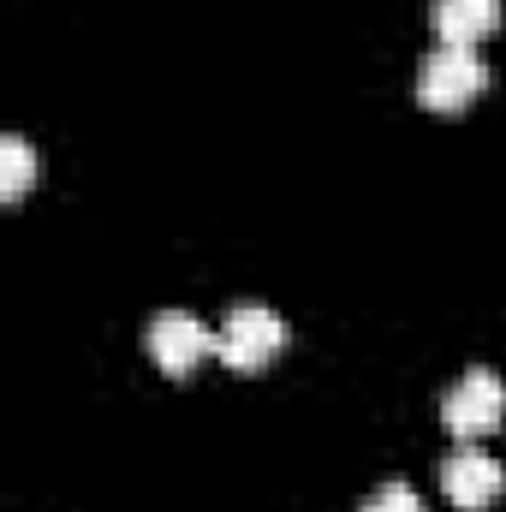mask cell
<instances>
[{"label": "cell", "mask_w": 506, "mask_h": 512, "mask_svg": "<svg viewBox=\"0 0 506 512\" xmlns=\"http://www.w3.org/2000/svg\"><path fill=\"white\" fill-rule=\"evenodd\" d=\"M483 90H489V60L477 42H435L417 60V102L429 114H459Z\"/></svg>", "instance_id": "6da1fadb"}, {"label": "cell", "mask_w": 506, "mask_h": 512, "mask_svg": "<svg viewBox=\"0 0 506 512\" xmlns=\"http://www.w3.org/2000/svg\"><path fill=\"white\" fill-rule=\"evenodd\" d=\"M441 423L459 435V441H483L506 423V382L501 370L489 364H471L459 382L441 393Z\"/></svg>", "instance_id": "7a4b0ae2"}, {"label": "cell", "mask_w": 506, "mask_h": 512, "mask_svg": "<svg viewBox=\"0 0 506 512\" xmlns=\"http://www.w3.org/2000/svg\"><path fill=\"white\" fill-rule=\"evenodd\" d=\"M280 346H286V322L268 304H233L227 322H221V340H215V352L233 370H262Z\"/></svg>", "instance_id": "3957f363"}, {"label": "cell", "mask_w": 506, "mask_h": 512, "mask_svg": "<svg viewBox=\"0 0 506 512\" xmlns=\"http://www.w3.org/2000/svg\"><path fill=\"white\" fill-rule=\"evenodd\" d=\"M215 340H221V328H209V322L191 316V310H161V316L149 322V358H155L167 376H191V370L215 352Z\"/></svg>", "instance_id": "277c9868"}, {"label": "cell", "mask_w": 506, "mask_h": 512, "mask_svg": "<svg viewBox=\"0 0 506 512\" xmlns=\"http://www.w3.org/2000/svg\"><path fill=\"white\" fill-rule=\"evenodd\" d=\"M441 495L459 512H489L506 495V465L471 441V447H459V453L441 465Z\"/></svg>", "instance_id": "5b68a950"}, {"label": "cell", "mask_w": 506, "mask_h": 512, "mask_svg": "<svg viewBox=\"0 0 506 512\" xmlns=\"http://www.w3.org/2000/svg\"><path fill=\"white\" fill-rule=\"evenodd\" d=\"M441 42H483L501 24V0H435L429 6Z\"/></svg>", "instance_id": "8992f818"}, {"label": "cell", "mask_w": 506, "mask_h": 512, "mask_svg": "<svg viewBox=\"0 0 506 512\" xmlns=\"http://www.w3.org/2000/svg\"><path fill=\"white\" fill-rule=\"evenodd\" d=\"M30 179H36V149H30L24 131H6V137H0V197H6V203L24 197Z\"/></svg>", "instance_id": "52a82bcc"}, {"label": "cell", "mask_w": 506, "mask_h": 512, "mask_svg": "<svg viewBox=\"0 0 506 512\" xmlns=\"http://www.w3.org/2000/svg\"><path fill=\"white\" fill-rule=\"evenodd\" d=\"M364 512H423V501H417V489L405 477H387L376 495L364 501Z\"/></svg>", "instance_id": "ba28073f"}]
</instances>
